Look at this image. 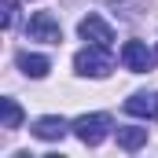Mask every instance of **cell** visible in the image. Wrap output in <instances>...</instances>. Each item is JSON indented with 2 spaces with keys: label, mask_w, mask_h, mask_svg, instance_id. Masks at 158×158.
<instances>
[{
  "label": "cell",
  "mask_w": 158,
  "mask_h": 158,
  "mask_svg": "<svg viewBox=\"0 0 158 158\" xmlns=\"http://www.w3.org/2000/svg\"><path fill=\"white\" fill-rule=\"evenodd\" d=\"M121 63H125V70H132V74H147L151 63H155V55H151V48H147L143 40H125V44H121Z\"/></svg>",
  "instance_id": "cell-4"
},
{
  "label": "cell",
  "mask_w": 158,
  "mask_h": 158,
  "mask_svg": "<svg viewBox=\"0 0 158 158\" xmlns=\"http://www.w3.org/2000/svg\"><path fill=\"white\" fill-rule=\"evenodd\" d=\"M0 110H4V129H19L22 125V107L15 99H0Z\"/></svg>",
  "instance_id": "cell-10"
},
{
  "label": "cell",
  "mask_w": 158,
  "mask_h": 158,
  "mask_svg": "<svg viewBox=\"0 0 158 158\" xmlns=\"http://www.w3.org/2000/svg\"><path fill=\"white\" fill-rule=\"evenodd\" d=\"M66 129H70V125L63 118H37L33 121V136H37V140H63Z\"/></svg>",
  "instance_id": "cell-7"
},
{
  "label": "cell",
  "mask_w": 158,
  "mask_h": 158,
  "mask_svg": "<svg viewBox=\"0 0 158 158\" xmlns=\"http://www.w3.org/2000/svg\"><path fill=\"white\" fill-rule=\"evenodd\" d=\"M147 143V129H140V125H125V129H118V147H125V151H140Z\"/></svg>",
  "instance_id": "cell-9"
},
{
  "label": "cell",
  "mask_w": 158,
  "mask_h": 158,
  "mask_svg": "<svg viewBox=\"0 0 158 158\" xmlns=\"http://www.w3.org/2000/svg\"><path fill=\"white\" fill-rule=\"evenodd\" d=\"M19 70H22L26 77H44V74L52 70V63H48L44 55H30V52H19Z\"/></svg>",
  "instance_id": "cell-8"
},
{
  "label": "cell",
  "mask_w": 158,
  "mask_h": 158,
  "mask_svg": "<svg viewBox=\"0 0 158 158\" xmlns=\"http://www.w3.org/2000/svg\"><path fill=\"white\" fill-rule=\"evenodd\" d=\"M70 129H74V136H77L85 147H99L110 136V118L107 114H81Z\"/></svg>",
  "instance_id": "cell-2"
},
{
  "label": "cell",
  "mask_w": 158,
  "mask_h": 158,
  "mask_svg": "<svg viewBox=\"0 0 158 158\" xmlns=\"http://www.w3.org/2000/svg\"><path fill=\"white\" fill-rule=\"evenodd\" d=\"M125 114L132 118H158V96H147V92H136L125 99Z\"/></svg>",
  "instance_id": "cell-6"
},
{
  "label": "cell",
  "mask_w": 158,
  "mask_h": 158,
  "mask_svg": "<svg viewBox=\"0 0 158 158\" xmlns=\"http://www.w3.org/2000/svg\"><path fill=\"white\" fill-rule=\"evenodd\" d=\"M19 19V0H4V30H11Z\"/></svg>",
  "instance_id": "cell-11"
},
{
  "label": "cell",
  "mask_w": 158,
  "mask_h": 158,
  "mask_svg": "<svg viewBox=\"0 0 158 158\" xmlns=\"http://www.w3.org/2000/svg\"><path fill=\"white\" fill-rule=\"evenodd\" d=\"M30 40H44V44H59L63 30H59V19L52 11H33L30 15Z\"/></svg>",
  "instance_id": "cell-3"
},
{
  "label": "cell",
  "mask_w": 158,
  "mask_h": 158,
  "mask_svg": "<svg viewBox=\"0 0 158 158\" xmlns=\"http://www.w3.org/2000/svg\"><path fill=\"white\" fill-rule=\"evenodd\" d=\"M74 70H77L81 77H107V74L114 70L110 48H103V44H88V48H81L77 55H74Z\"/></svg>",
  "instance_id": "cell-1"
},
{
  "label": "cell",
  "mask_w": 158,
  "mask_h": 158,
  "mask_svg": "<svg viewBox=\"0 0 158 158\" xmlns=\"http://www.w3.org/2000/svg\"><path fill=\"white\" fill-rule=\"evenodd\" d=\"M77 33L88 40V44H103V48H110V44H114V30H110L99 15H85V19L77 22Z\"/></svg>",
  "instance_id": "cell-5"
}]
</instances>
